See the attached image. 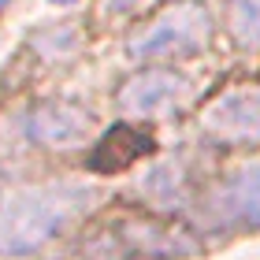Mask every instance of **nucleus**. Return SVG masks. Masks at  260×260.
<instances>
[{
	"mask_svg": "<svg viewBox=\"0 0 260 260\" xmlns=\"http://www.w3.org/2000/svg\"><path fill=\"white\" fill-rule=\"evenodd\" d=\"M104 201L93 182H0V256H30Z\"/></svg>",
	"mask_w": 260,
	"mask_h": 260,
	"instance_id": "f257e3e1",
	"label": "nucleus"
},
{
	"mask_svg": "<svg viewBox=\"0 0 260 260\" xmlns=\"http://www.w3.org/2000/svg\"><path fill=\"white\" fill-rule=\"evenodd\" d=\"M212 45V15L201 0H175L126 38V56L145 67L164 60H190Z\"/></svg>",
	"mask_w": 260,
	"mask_h": 260,
	"instance_id": "f03ea898",
	"label": "nucleus"
},
{
	"mask_svg": "<svg viewBox=\"0 0 260 260\" xmlns=\"http://www.w3.org/2000/svg\"><path fill=\"white\" fill-rule=\"evenodd\" d=\"M197 216L201 227L223 234L260 231V156L212 182L197 201Z\"/></svg>",
	"mask_w": 260,
	"mask_h": 260,
	"instance_id": "7ed1b4c3",
	"label": "nucleus"
},
{
	"mask_svg": "<svg viewBox=\"0 0 260 260\" xmlns=\"http://www.w3.org/2000/svg\"><path fill=\"white\" fill-rule=\"evenodd\" d=\"M193 97H197L193 78H186L182 71L141 67L119 86L115 104L126 119H175L179 112L193 104Z\"/></svg>",
	"mask_w": 260,
	"mask_h": 260,
	"instance_id": "20e7f679",
	"label": "nucleus"
},
{
	"mask_svg": "<svg viewBox=\"0 0 260 260\" xmlns=\"http://www.w3.org/2000/svg\"><path fill=\"white\" fill-rule=\"evenodd\" d=\"M22 138L38 149H56V152H67V149H86V145H97V134H101V123L86 104H75V101H63V97H45V101H34L26 112H22Z\"/></svg>",
	"mask_w": 260,
	"mask_h": 260,
	"instance_id": "39448f33",
	"label": "nucleus"
},
{
	"mask_svg": "<svg viewBox=\"0 0 260 260\" xmlns=\"http://www.w3.org/2000/svg\"><path fill=\"white\" fill-rule=\"evenodd\" d=\"M197 126L212 145H260V86L238 82L219 89L201 108Z\"/></svg>",
	"mask_w": 260,
	"mask_h": 260,
	"instance_id": "423d86ee",
	"label": "nucleus"
},
{
	"mask_svg": "<svg viewBox=\"0 0 260 260\" xmlns=\"http://www.w3.org/2000/svg\"><path fill=\"white\" fill-rule=\"evenodd\" d=\"M197 168L190 164V156H164L152 168L141 171L138 179V193L141 201L160 212V216H175V212H190L197 208L205 186H197Z\"/></svg>",
	"mask_w": 260,
	"mask_h": 260,
	"instance_id": "0eeeda50",
	"label": "nucleus"
},
{
	"mask_svg": "<svg viewBox=\"0 0 260 260\" xmlns=\"http://www.w3.org/2000/svg\"><path fill=\"white\" fill-rule=\"evenodd\" d=\"M119 242L126 245V253L145 256V260H186V256H197L205 249L190 231H182L168 216L123 219L119 223Z\"/></svg>",
	"mask_w": 260,
	"mask_h": 260,
	"instance_id": "6e6552de",
	"label": "nucleus"
},
{
	"mask_svg": "<svg viewBox=\"0 0 260 260\" xmlns=\"http://www.w3.org/2000/svg\"><path fill=\"white\" fill-rule=\"evenodd\" d=\"M152 149L149 134H141V130H130V126H119L112 130L108 138H101L97 145H93V168L97 171H123L130 168L134 160H141L145 152Z\"/></svg>",
	"mask_w": 260,
	"mask_h": 260,
	"instance_id": "1a4fd4ad",
	"label": "nucleus"
},
{
	"mask_svg": "<svg viewBox=\"0 0 260 260\" xmlns=\"http://www.w3.org/2000/svg\"><path fill=\"white\" fill-rule=\"evenodd\" d=\"M227 34L245 52H260V0H227Z\"/></svg>",
	"mask_w": 260,
	"mask_h": 260,
	"instance_id": "9d476101",
	"label": "nucleus"
},
{
	"mask_svg": "<svg viewBox=\"0 0 260 260\" xmlns=\"http://www.w3.org/2000/svg\"><path fill=\"white\" fill-rule=\"evenodd\" d=\"M30 45H34L41 56H49V60H56V56H75V52L82 49L78 22H52V26H45V30L34 34Z\"/></svg>",
	"mask_w": 260,
	"mask_h": 260,
	"instance_id": "9b49d317",
	"label": "nucleus"
},
{
	"mask_svg": "<svg viewBox=\"0 0 260 260\" xmlns=\"http://www.w3.org/2000/svg\"><path fill=\"white\" fill-rule=\"evenodd\" d=\"M126 256L130 253L119 242V234H108V238H89V242L75 245V249H63L49 260H126Z\"/></svg>",
	"mask_w": 260,
	"mask_h": 260,
	"instance_id": "f8f14e48",
	"label": "nucleus"
},
{
	"mask_svg": "<svg viewBox=\"0 0 260 260\" xmlns=\"http://www.w3.org/2000/svg\"><path fill=\"white\" fill-rule=\"evenodd\" d=\"M108 4H112L115 11H138L141 4H145V0H108Z\"/></svg>",
	"mask_w": 260,
	"mask_h": 260,
	"instance_id": "ddd939ff",
	"label": "nucleus"
},
{
	"mask_svg": "<svg viewBox=\"0 0 260 260\" xmlns=\"http://www.w3.org/2000/svg\"><path fill=\"white\" fill-rule=\"evenodd\" d=\"M49 4H56V8H67V4H75V0H49Z\"/></svg>",
	"mask_w": 260,
	"mask_h": 260,
	"instance_id": "4468645a",
	"label": "nucleus"
},
{
	"mask_svg": "<svg viewBox=\"0 0 260 260\" xmlns=\"http://www.w3.org/2000/svg\"><path fill=\"white\" fill-rule=\"evenodd\" d=\"M11 8V0H0V11H8Z\"/></svg>",
	"mask_w": 260,
	"mask_h": 260,
	"instance_id": "2eb2a0df",
	"label": "nucleus"
}]
</instances>
